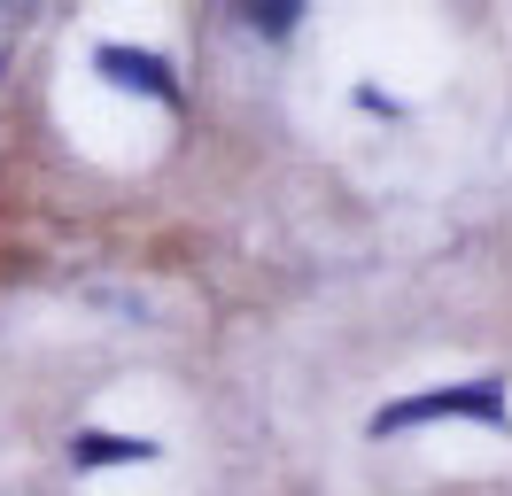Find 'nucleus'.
<instances>
[{
  "instance_id": "nucleus-1",
  "label": "nucleus",
  "mask_w": 512,
  "mask_h": 496,
  "mask_svg": "<svg viewBox=\"0 0 512 496\" xmlns=\"http://www.w3.org/2000/svg\"><path fill=\"white\" fill-rule=\"evenodd\" d=\"M427 419H474L489 434H512V403H505V380H466V388H435V396H404V403H381L373 411V442L381 434H404V427H427Z\"/></svg>"
},
{
  "instance_id": "nucleus-2",
  "label": "nucleus",
  "mask_w": 512,
  "mask_h": 496,
  "mask_svg": "<svg viewBox=\"0 0 512 496\" xmlns=\"http://www.w3.org/2000/svg\"><path fill=\"white\" fill-rule=\"evenodd\" d=\"M94 70L109 78V86L148 93V101H179V78H171V62H163L156 47H125V39H101V47H94Z\"/></svg>"
},
{
  "instance_id": "nucleus-3",
  "label": "nucleus",
  "mask_w": 512,
  "mask_h": 496,
  "mask_svg": "<svg viewBox=\"0 0 512 496\" xmlns=\"http://www.w3.org/2000/svg\"><path fill=\"white\" fill-rule=\"evenodd\" d=\"M163 442H148V434H109V427H86L78 442H70V465H156Z\"/></svg>"
},
{
  "instance_id": "nucleus-4",
  "label": "nucleus",
  "mask_w": 512,
  "mask_h": 496,
  "mask_svg": "<svg viewBox=\"0 0 512 496\" xmlns=\"http://www.w3.org/2000/svg\"><path fill=\"white\" fill-rule=\"evenodd\" d=\"M241 24L264 31V39H288V31L303 24V0H249V8H241Z\"/></svg>"
},
{
  "instance_id": "nucleus-5",
  "label": "nucleus",
  "mask_w": 512,
  "mask_h": 496,
  "mask_svg": "<svg viewBox=\"0 0 512 496\" xmlns=\"http://www.w3.org/2000/svg\"><path fill=\"white\" fill-rule=\"evenodd\" d=\"M357 109H381V117H404V101H388L381 86H357Z\"/></svg>"
}]
</instances>
